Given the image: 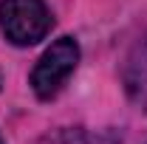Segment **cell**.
Returning <instances> with one entry per match:
<instances>
[{
  "mask_svg": "<svg viewBox=\"0 0 147 144\" xmlns=\"http://www.w3.org/2000/svg\"><path fill=\"white\" fill-rule=\"evenodd\" d=\"M51 11L42 0H0V31L14 45H34L51 31Z\"/></svg>",
  "mask_w": 147,
  "mask_h": 144,
  "instance_id": "obj_1",
  "label": "cell"
},
{
  "mask_svg": "<svg viewBox=\"0 0 147 144\" xmlns=\"http://www.w3.org/2000/svg\"><path fill=\"white\" fill-rule=\"evenodd\" d=\"M79 65V45L74 37H59L45 48L31 71V88L40 99H54Z\"/></svg>",
  "mask_w": 147,
  "mask_h": 144,
  "instance_id": "obj_2",
  "label": "cell"
},
{
  "mask_svg": "<svg viewBox=\"0 0 147 144\" xmlns=\"http://www.w3.org/2000/svg\"><path fill=\"white\" fill-rule=\"evenodd\" d=\"M0 144H6V141H3V136H0Z\"/></svg>",
  "mask_w": 147,
  "mask_h": 144,
  "instance_id": "obj_3",
  "label": "cell"
}]
</instances>
